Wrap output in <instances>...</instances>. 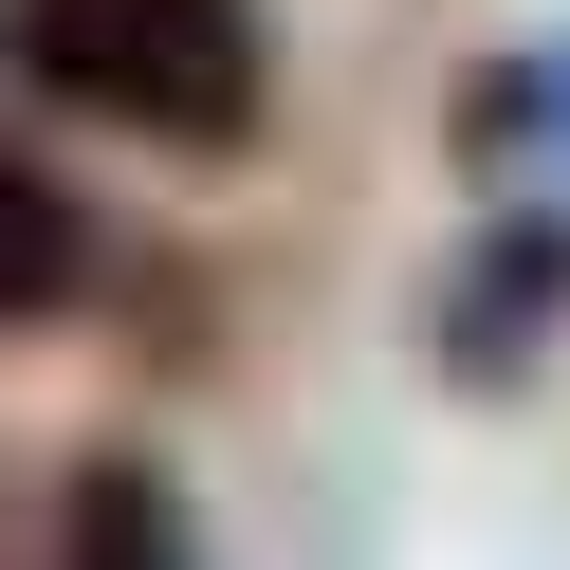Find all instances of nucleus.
Returning <instances> with one entry per match:
<instances>
[{
  "instance_id": "1",
  "label": "nucleus",
  "mask_w": 570,
  "mask_h": 570,
  "mask_svg": "<svg viewBox=\"0 0 570 570\" xmlns=\"http://www.w3.org/2000/svg\"><path fill=\"white\" fill-rule=\"evenodd\" d=\"M0 56L92 129H148V148H258L276 56L258 0H0Z\"/></svg>"
},
{
  "instance_id": "2",
  "label": "nucleus",
  "mask_w": 570,
  "mask_h": 570,
  "mask_svg": "<svg viewBox=\"0 0 570 570\" xmlns=\"http://www.w3.org/2000/svg\"><path fill=\"white\" fill-rule=\"evenodd\" d=\"M75 276H92V222H75V185H56L19 129H0V332H38Z\"/></svg>"
},
{
  "instance_id": "3",
  "label": "nucleus",
  "mask_w": 570,
  "mask_h": 570,
  "mask_svg": "<svg viewBox=\"0 0 570 570\" xmlns=\"http://www.w3.org/2000/svg\"><path fill=\"white\" fill-rule=\"evenodd\" d=\"M552 295H570V222H515V239H497L479 276H460V332H442V350H460L479 386H497V368H533V332H552Z\"/></svg>"
},
{
  "instance_id": "4",
  "label": "nucleus",
  "mask_w": 570,
  "mask_h": 570,
  "mask_svg": "<svg viewBox=\"0 0 570 570\" xmlns=\"http://www.w3.org/2000/svg\"><path fill=\"white\" fill-rule=\"evenodd\" d=\"M75 570H185V515H166L148 460H92L75 479Z\"/></svg>"
}]
</instances>
